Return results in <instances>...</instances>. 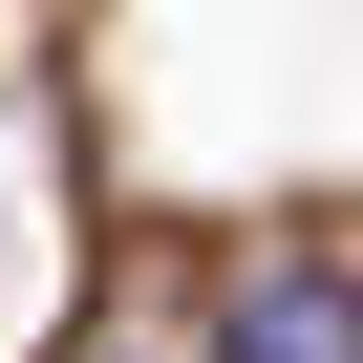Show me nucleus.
<instances>
[{"instance_id": "1", "label": "nucleus", "mask_w": 363, "mask_h": 363, "mask_svg": "<svg viewBox=\"0 0 363 363\" xmlns=\"http://www.w3.org/2000/svg\"><path fill=\"white\" fill-rule=\"evenodd\" d=\"M214 363H363V278H320V257H278V278H235V320H214Z\"/></svg>"}]
</instances>
